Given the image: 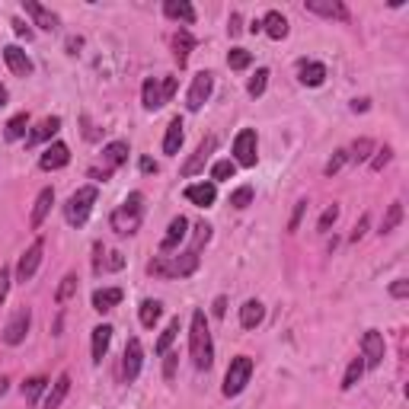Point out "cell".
<instances>
[{
    "mask_svg": "<svg viewBox=\"0 0 409 409\" xmlns=\"http://www.w3.org/2000/svg\"><path fill=\"white\" fill-rule=\"evenodd\" d=\"M189 355L195 362L198 371H208L214 362V342H211V329H208V320L204 311L192 313V329H189Z\"/></svg>",
    "mask_w": 409,
    "mask_h": 409,
    "instance_id": "1",
    "label": "cell"
},
{
    "mask_svg": "<svg viewBox=\"0 0 409 409\" xmlns=\"http://www.w3.org/2000/svg\"><path fill=\"white\" fill-rule=\"evenodd\" d=\"M141 221H144V195L141 192H128V198L112 211L109 224H112V230L119 237H131L141 230Z\"/></svg>",
    "mask_w": 409,
    "mask_h": 409,
    "instance_id": "2",
    "label": "cell"
},
{
    "mask_svg": "<svg viewBox=\"0 0 409 409\" xmlns=\"http://www.w3.org/2000/svg\"><path fill=\"white\" fill-rule=\"evenodd\" d=\"M96 195H99L96 186H80V189L68 198V204H64V218H68L70 228H84L90 211H93V204H96Z\"/></svg>",
    "mask_w": 409,
    "mask_h": 409,
    "instance_id": "3",
    "label": "cell"
},
{
    "mask_svg": "<svg viewBox=\"0 0 409 409\" xmlns=\"http://www.w3.org/2000/svg\"><path fill=\"white\" fill-rule=\"evenodd\" d=\"M250 378H253V358L250 355H237V358H230V368H228V374H224V396H237V394H243L246 390V384H250Z\"/></svg>",
    "mask_w": 409,
    "mask_h": 409,
    "instance_id": "4",
    "label": "cell"
},
{
    "mask_svg": "<svg viewBox=\"0 0 409 409\" xmlns=\"http://www.w3.org/2000/svg\"><path fill=\"white\" fill-rule=\"evenodd\" d=\"M211 90H214V74L211 70H198L195 77H192V87H189V96H186V106H189V112H198V109L211 99Z\"/></svg>",
    "mask_w": 409,
    "mask_h": 409,
    "instance_id": "5",
    "label": "cell"
},
{
    "mask_svg": "<svg viewBox=\"0 0 409 409\" xmlns=\"http://www.w3.org/2000/svg\"><path fill=\"white\" fill-rule=\"evenodd\" d=\"M256 147H259L256 131L243 128L240 135L234 137V163H237V167H256V160H259Z\"/></svg>",
    "mask_w": 409,
    "mask_h": 409,
    "instance_id": "6",
    "label": "cell"
},
{
    "mask_svg": "<svg viewBox=\"0 0 409 409\" xmlns=\"http://www.w3.org/2000/svg\"><path fill=\"white\" fill-rule=\"evenodd\" d=\"M29 326H32V311L29 307H20V311L10 317V323L3 326V342H7V345H20V342H26Z\"/></svg>",
    "mask_w": 409,
    "mask_h": 409,
    "instance_id": "7",
    "label": "cell"
},
{
    "mask_svg": "<svg viewBox=\"0 0 409 409\" xmlns=\"http://www.w3.org/2000/svg\"><path fill=\"white\" fill-rule=\"evenodd\" d=\"M214 147H218V137L214 135H208V137H202V144L195 147V154H192L186 163H182V176L189 179V176H198L204 170V163L211 160V154H214Z\"/></svg>",
    "mask_w": 409,
    "mask_h": 409,
    "instance_id": "8",
    "label": "cell"
},
{
    "mask_svg": "<svg viewBox=\"0 0 409 409\" xmlns=\"http://www.w3.org/2000/svg\"><path fill=\"white\" fill-rule=\"evenodd\" d=\"M141 364H144L141 339H128V345H125V358H121V378H125V384H135L137 374H141Z\"/></svg>",
    "mask_w": 409,
    "mask_h": 409,
    "instance_id": "9",
    "label": "cell"
},
{
    "mask_svg": "<svg viewBox=\"0 0 409 409\" xmlns=\"http://www.w3.org/2000/svg\"><path fill=\"white\" fill-rule=\"evenodd\" d=\"M42 253H45V240H42V237H38L36 243H32L29 250L23 253V256H20V265H16V278L23 281H29L32 275H36V269H38V262H42Z\"/></svg>",
    "mask_w": 409,
    "mask_h": 409,
    "instance_id": "10",
    "label": "cell"
},
{
    "mask_svg": "<svg viewBox=\"0 0 409 409\" xmlns=\"http://www.w3.org/2000/svg\"><path fill=\"white\" fill-rule=\"evenodd\" d=\"M362 362H364V368H378L384 362V336L378 329H368L362 336Z\"/></svg>",
    "mask_w": 409,
    "mask_h": 409,
    "instance_id": "11",
    "label": "cell"
},
{
    "mask_svg": "<svg viewBox=\"0 0 409 409\" xmlns=\"http://www.w3.org/2000/svg\"><path fill=\"white\" fill-rule=\"evenodd\" d=\"M304 10H307V13L323 16V20H339V23H345V20H349V10H345V3H342V0H307V3H304Z\"/></svg>",
    "mask_w": 409,
    "mask_h": 409,
    "instance_id": "12",
    "label": "cell"
},
{
    "mask_svg": "<svg viewBox=\"0 0 409 409\" xmlns=\"http://www.w3.org/2000/svg\"><path fill=\"white\" fill-rule=\"evenodd\" d=\"M3 61H7V68L13 70L16 77H29L32 70H36L32 58H29V54H26L20 45H7V48H3Z\"/></svg>",
    "mask_w": 409,
    "mask_h": 409,
    "instance_id": "13",
    "label": "cell"
},
{
    "mask_svg": "<svg viewBox=\"0 0 409 409\" xmlns=\"http://www.w3.org/2000/svg\"><path fill=\"white\" fill-rule=\"evenodd\" d=\"M70 163V147L64 141H54L52 147H45V154L38 157V167L42 170H61Z\"/></svg>",
    "mask_w": 409,
    "mask_h": 409,
    "instance_id": "14",
    "label": "cell"
},
{
    "mask_svg": "<svg viewBox=\"0 0 409 409\" xmlns=\"http://www.w3.org/2000/svg\"><path fill=\"white\" fill-rule=\"evenodd\" d=\"M186 234H189V221L182 218V214H176V218L170 221V228H167V234H163V240H160V250L173 253L176 246L186 240Z\"/></svg>",
    "mask_w": 409,
    "mask_h": 409,
    "instance_id": "15",
    "label": "cell"
},
{
    "mask_svg": "<svg viewBox=\"0 0 409 409\" xmlns=\"http://www.w3.org/2000/svg\"><path fill=\"white\" fill-rule=\"evenodd\" d=\"M125 160H128V144H125V141H112V144H106L103 147V173L112 176Z\"/></svg>",
    "mask_w": 409,
    "mask_h": 409,
    "instance_id": "16",
    "label": "cell"
},
{
    "mask_svg": "<svg viewBox=\"0 0 409 409\" xmlns=\"http://www.w3.org/2000/svg\"><path fill=\"white\" fill-rule=\"evenodd\" d=\"M23 7H26V13L32 16V23H36L38 29H48V32L58 29L61 20H58V16H54L48 7H42V3H36V0H23Z\"/></svg>",
    "mask_w": 409,
    "mask_h": 409,
    "instance_id": "17",
    "label": "cell"
},
{
    "mask_svg": "<svg viewBox=\"0 0 409 409\" xmlns=\"http://www.w3.org/2000/svg\"><path fill=\"white\" fill-rule=\"evenodd\" d=\"M186 198L198 208H211L214 198H218V189H214V182H192L189 189H186Z\"/></svg>",
    "mask_w": 409,
    "mask_h": 409,
    "instance_id": "18",
    "label": "cell"
},
{
    "mask_svg": "<svg viewBox=\"0 0 409 409\" xmlns=\"http://www.w3.org/2000/svg\"><path fill=\"white\" fill-rule=\"evenodd\" d=\"M192 48H195V38H192V32L189 29H179V32H176V36H173V58H176V64H179V68H186V64H189Z\"/></svg>",
    "mask_w": 409,
    "mask_h": 409,
    "instance_id": "19",
    "label": "cell"
},
{
    "mask_svg": "<svg viewBox=\"0 0 409 409\" xmlns=\"http://www.w3.org/2000/svg\"><path fill=\"white\" fill-rule=\"evenodd\" d=\"M259 26H262V32L269 38H275V42H281V38L288 36V20H285L278 10H269V13H265V20Z\"/></svg>",
    "mask_w": 409,
    "mask_h": 409,
    "instance_id": "20",
    "label": "cell"
},
{
    "mask_svg": "<svg viewBox=\"0 0 409 409\" xmlns=\"http://www.w3.org/2000/svg\"><path fill=\"white\" fill-rule=\"evenodd\" d=\"M265 320V307L262 301H256V297H250V301L240 307V326L243 329H256L259 323Z\"/></svg>",
    "mask_w": 409,
    "mask_h": 409,
    "instance_id": "21",
    "label": "cell"
},
{
    "mask_svg": "<svg viewBox=\"0 0 409 409\" xmlns=\"http://www.w3.org/2000/svg\"><path fill=\"white\" fill-rule=\"evenodd\" d=\"M58 128H61V119L58 115H48V119H42L36 128L26 135V141H29V144H42V141H48V137L58 135Z\"/></svg>",
    "mask_w": 409,
    "mask_h": 409,
    "instance_id": "22",
    "label": "cell"
},
{
    "mask_svg": "<svg viewBox=\"0 0 409 409\" xmlns=\"http://www.w3.org/2000/svg\"><path fill=\"white\" fill-rule=\"evenodd\" d=\"M182 128H186V125H182L179 115H176V119L167 125V137H163V154H167V157H176V154H179L182 137H186V131H182Z\"/></svg>",
    "mask_w": 409,
    "mask_h": 409,
    "instance_id": "23",
    "label": "cell"
},
{
    "mask_svg": "<svg viewBox=\"0 0 409 409\" xmlns=\"http://www.w3.org/2000/svg\"><path fill=\"white\" fill-rule=\"evenodd\" d=\"M70 394V374L64 371V374H58V380L52 384V390H48V396H45V403H42V409H58L61 403H64V396Z\"/></svg>",
    "mask_w": 409,
    "mask_h": 409,
    "instance_id": "24",
    "label": "cell"
},
{
    "mask_svg": "<svg viewBox=\"0 0 409 409\" xmlns=\"http://www.w3.org/2000/svg\"><path fill=\"white\" fill-rule=\"evenodd\" d=\"M163 13H167L170 20H176V23H186V26L195 23V7L186 3V0H167V3H163Z\"/></svg>",
    "mask_w": 409,
    "mask_h": 409,
    "instance_id": "25",
    "label": "cell"
},
{
    "mask_svg": "<svg viewBox=\"0 0 409 409\" xmlns=\"http://www.w3.org/2000/svg\"><path fill=\"white\" fill-rule=\"evenodd\" d=\"M170 269H173V278H189V275L198 269V253L189 250V253L173 256V259H170Z\"/></svg>",
    "mask_w": 409,
    "mask_h": 409,
    "instance_id": "26",
    "label": "cell"
},
{
    "mask_svg": "<svg viewBox=\"0 0 409 409\" xmlns=\"http://www.w3.org/2000/svg\"><path fill=\"white\" fill-rule=\"evenodd\" d=\"M121 297H125V291H121V288H99V291H93V311H99V313L112 311L115 304H121Z\"/></svg>",
    "mask_w": 409,
    "mask_h": 409,
    "instance_id": "27",
    "label": "cell"
},
{
    "mask_svg": "<svg viewBox=\"0 0 409 409\" xmlns=\"http://www.w3.org/2000/svg\"><path fill=\"white\" fill-rule=\"evenodd\" d=\"M52 204H54V189H42L36 198V208H32V218L29 224L32 228H42V221L48 218V211H52Z\"/></svg>",
    "mask_w": 409,
    "mask_h": 409,
    "instance_id": "28",
    "label": "cell"
},
{
    "mask_svg": "<svg viewBox=\"0 0 409 409\" xmlns=\"http://www.w3.org/2000/svg\"><path fill=\"white\" fill-rule=\"evenodd\" d=\"M109 342H112V326L103 323L93 329V362H103L109 352Z\"/></svg>",
    "mask_w": 409,
    "mask_h": 409,
    "instance_id": "29",
    "label": "cell"
},
{
    "mask_svg": "<svg viewBox=\"0 0 409 409\" xmlns=\"http://www.w3.org/2000/svg\"><path fill=\"white\" fill-rule=\"evenodd\" d=\"M326 80V68L320 61H301V84L307 87H320Z\"/></svg>",
    "mask_w": 409,
    "mask_h": 409,
    "instance_id": "30",
    "label": "cell"
},
{
    "mask_svg": "<svg viewBox=\"0 0 409 409\" xmlns=\"http://www.w3.org/2000/svg\"><path fill=\"white\" fill-rule=\"evenodd\" d=\"M160 313H163V304L160 301H141V307H137V317H141V326H147V329H154V323L160 320Z\"/></svg>",
    "mask_w": 409,
    "mask_h": 409,
    "instance_id": "31",
    "label": "cell"
},
{
    "mask_svg": "<svg viewBox=\"0 0 409 409\" xmlns=\"http://www.w3.org/2000/svg\"><path fill=\"white\" fill-rule=\"evenodd\" d=\"M141 103H144V109L147 112H154V109H160L163 106V96H160V84L157 80H144V90H141Z\"/></svg>",
    "mask_w": 409,
    "mask_h": 409,
    "instance_id": "32",
    "label": "cell"
},
{
    "mask_svg": "<svg viewBox=\"0 0 409 409\" xmlns=\"http://www.w3.org/2000/svg\"><path fill=\"white\" fill-rule=\"evenodd\" d=\"M26 128H29V115L20 112V115H13V119L7 121L3 137H7V141H20V137H26Z\"/></svg>",
    "mask_w": 409,
    "mask_h": 409,
    "instance_id": "33",
    "label": "cell"
},
{
    "mask_svg": "<svg viewBox=\"0 0 409 409\" xmlns=\"http://www.w3.org/2000/svg\"><path fill=\"white\" fill-rule=\"evenodd\" d=\"M400 221H403V204H400V202H394L390 208H387V214H384V224H380V237L394 234V230L400 228Z\"/></svg>",
    "mask_w": 409,
    "mask_h": 409,
    "instance_id": "34",
    "label": "cell"
},
{
    "mask_svg": "<svg viewBox=\"0 0 409 409\" xmlns=\"http://www.w3.org/2000/svg\"><path fill=\"white\" fill-rule=\"evenodd\" d=\"M176 336H179V317H173V320H170V326L163 329V333H160V339H157V355H167Z\"/></svg>",
    "mask_w": 409,
    "mask_h": 409,
    "instance_id": "35",
    "label": "cell"
},
{
    "mask_svg": "<svg viewBox=\"0 0 409 409\" xmlns=\"http://www.w3.org/2000/svg\"><path fill=\"white\" fill-rule=\"evenodd\" d=\"M74 295H77V275H74V272H68L64 278H61L58 291H54V301H58V304H68Z\"/></svg>",
    "mask_w": 409,
    "mask_h": 409,
    "instance_id": "36",
    "label": "cell"
},
{
    "mask_svg": "<svg viewBox=\"0 0 409 409\" xmlns=\"http://www.w3.org/2000/svg\"><path fill=\"white\" fill-rule=\"evenodd\" d=\"M48 387V378H42V374H38V378H29L23 384V400L26 403H36L38 396H42V390H45Z\"/></svg>",
    "mask_w": 409,
    "mask_h": 409,
    "instance_id": "37",
    "label": "cell"
},
{
    "mask_svg": "<svg viewBox=\"0 0 409 409\" xmlns=\"http://www.w3.org/2000/svg\"><path fill=\"white\" fill-rule=\"evenodd\" d=\"M228 64H230V70H246L253 64V54L246 52V48H230V52H228Z\"/></svg>",
    "mask_w": 409,
    "mask_h": 409,
    "instance_id": "38",
    "label": "cell"
},
{
    "mask_svg": "<svg viewBox=\"0 0 409 409\" xmlns=\"http://www.w3.org/2000/svg\"><path fill=\"white\" fill-rule=\"evenodd\" d=\"M371 151H374V141H371V137H358L355 144H352V151H349V160H355V163H364V160L371 157Z\"/></svg>",
    "mask_w": 409,
    "mask_h": 409,
    "instance_id": "39",
    "label": "cell"
},
{
    "mask_svg": "<svg viewBox=\"0 0 409 409\" xmlns=\"http://www.w3.org/2000/svg\"><path fill=\"white\" fill-rule=\"evenodd\" d=\"M234 173H237V163H234V160H218V163L211 167V179H214V182L234 179Z\"/></svg>",
    "mask_w": 409,
    "mask_h": 409,
    "instance_id": "40",
    "label": "cell"
},
{
    "mask_svg": "<svg viewBox=\"0 0 409 409\" xmlns=\"http://www.w3.org/2000/svg\"><path fill=\"white\" fill-rule=\"evenodd\" d=\"M362 374H364V362L362 358H352L349 371H345V378H342V390H352V387L362 380Z\"/></svg>",
    "mask_w": 409,
    "mask_h": 409,
    "instance_id": "41",
    "label": "cell"
},
{
    "mask_svg": "<svg viewBox=\"0 0 409 409\" xmlns=\"http://www.w3.org/2000/svg\"><path fill=\"white\" fill-rule=\"evenodd\" d=\"M265 87H269V68H259L256 77H250V84H246V93H250V96H262Z\"/></svg>",
    "mask_w": 409,
    "mask_h": 409,
    "instance_id": "42",
    "label": "cell"
},
{
    "mask_svg": "<svg viewBox=\"0 0 409 409\" xmlns=\"http://www.w3.org/2000/svg\"><path fill=\"white\" fill-rule=\"evenodd\" d=\"M230 204H234V208H250L253 204V186H240L237 192H230Z\"/></svg>",
    "mask_w": 409,
    "mask_h": 409,
    "instance_id": "43",
    "label": "cell"
},
{
    "mask_svg": "<svg viewBox=\"0 0 409 409\" xmlns=\"http://www.w3.org/2000/svg\"><path fill=\"white\" fill-rule=\"evenodd\" d=\"M147 272H151V275H160V278H173V269H170V259H163V256L151 259V262H147Z\"/></svg>",
    "mask_w": 409,
    "mask_h": 409,
    "instance_id": "44",
    "label": "cell"
},
{
    "mask_svg": "<svg viewBox=\"0 0 409 409\" xmlns=\"http://www.w3.org/2000/svg\"><path fill=\"white\" fill-rule=\"evenodd\" d=\"M208 240H211V224H204V221H198V224H195V240H192V250H202V246H204V243H208Z\"/></svg>",
    "mask_w": 409,
    "mask_h": 409,
    "instance_id": "45",
    "label": "cell"
},
{
    "mask_svg": "<svg viewBox=\"0 0 409 409\" xmlns=\"http://www.w3.org/2000/svg\"><path fill=\"white\" fill-rule=\"evenodd\" d=\"M336 221H339V204H329V208H326V211H323V218H320L317 230H320V234H326V230L333 228Z\"/></svg>",
    "mask_w": 409,
    "mask_h": 409,
    "instance_id": "46",
    "label": "cell"
},
{
    "mask_svg": "<svg viewBox=\"0 0 409 409\" xmlns=\"http://www.w3.org/2000/svg\"><path fill=\"white\" fill-rule=\"evenodd\" d=\"M345 163H349V151H336L333 160L326 163V176H336L342 167H345Z\"/></svg>",
    "mask_w": 409,
    "mask_h": 409,
    "instance_id": "47",
    "label": "cell"
},
{
    "mask_svg": "<svg viewBox=\"0 0 409 409\" xmlns=\"http://www.w3.org/2000/svg\"><path fill=\"white\" fill-rule=\"evenodd\" d=\"M307 204H311V202H307V198H301V202L295 204V214H291V221H288V230H291V234H295V230L301 228V218H304V214H307Z\"/></svg>",
    "mask_w": 409,
    "mask_h": 409,
    "instance_id": "48",
    "label": "cell"
},
{
    "mask_svg": "<svg viewBox=\"0 0 409 409\" xmlns=\"http://www.w3.org/2000/svg\"><path fill=\"white\" fill-rule=\"evenodd\" d=\"M390 157H394V151H390V147H384V151H378V157L371 160V170H374V173H380V170H384L387 163H390Z\"/></svg>",
    "mask_w": 409,
    "mask_h": 409,
    "instance_id": "49",
    "label": "cell"
},
{
    "mask_svg": "<svg viewBox=\"0 0 409 409\" xmlns=\"http://www.w3.org/2000/svg\"><path fill=\"white\" fill-rule=\"evenodd\" d=\"M176 77H163V84H160V96H163V103H170L173 99V93H176Z\"/></svg>",
    "mask_w": 409,
    "mask_h": 409,
    "instance_id": "50",
    "label": "cell"
},
{
    "mask_svg": "<svg viewBox=\"0 0 409 409\" xmlns=\"http://www.w3.org/2000/svg\"><path fill=\"white\" fill-rule=\"evenodd\" d=\"M176 358H179L176 352H167V355H163V378L167 380L176 378Z\"/></svg>",
    "mask_w": 409,
    "mask_h": 409,
    "instance_id": "51",
    "label": "cell"
},
{
    "mask_svg": "<svg viewBox=\"0 0 409 409\" xmlns=\"http://www.w3.org/2000/svg\"><path fill=\"white\" fill-rule=\"evenodd\" d=\"M390 295H394V297H409V281L406 278H396L394 285H390Z\"/></svg>",
    "mask_w": 409,
    "mask_h": 409,
    "instance_id": "52",
    "label": "cell"
},
{
    "mask_svg": "<svg viewBox=\"0 0 409 409\" xmlns=\"http://www.w3.org/2000/svg\"><path fill=\"white\" fill-rule=\"evenodd\" d=\"M7 291H10V269H0V304L7 301Z\"/></svg>",
    "mask_w": 409,
    "mask_h": 409,
    "instance_id": "53",
    "label": "cell"
},
{
    "mask_svg": "<svg viewBox=\"0 0 409 409\" xmlns=\"http://www.w3.org/2000/svg\"><path fill=\"white\" fill-rule=\"evenodd\" d=\"M364 230H368V214H362V218H358V224H355V230H352V240H362L364 237Z\"/></svg>",
    "mask_w": 409,
    "mask_h": 409,
    "instance_id": "54",
    "label": "cell"
},
{
    "mask_svg": "<svg viewBox=\"0 0 409 409\" xmlns=\"http://www.w3.org/2000/svg\"><path fill=\"white\" fill-rule=\"evenodd\" d=\"M121 265H125V256H121V253H109V262H106V269H112V272H119Z\"/></svg>",
    "mask_w": 409,
    "mask_h": 409,
    "instance_id": "55",
    "label": "cell"
},
{
    "mask_svg": "<svg viewBox=\"0 0 409 409\" xmlns=\"http://www.w3.org/2000/svg\"><path fill=\"white\" fill-rule=\"evenodd\" d=\"M10 26H13V29H16V36H23V38H32V29H29V26L23 23V20H13V23H10Z\"/></svg>",
    "mask_w": 409,
    "mask_h": 409,
    "instance_id": "56",
    "label": "cell"
},
{
    "mask_svg": "<svg viewBox=\"0 0 409 409\" xmlns=\"http://www.w3.org/2000/svg\"><path fill=\"white\" fill-rule=\"evenodd\" d=\"M211 313H214V317H224V313H228V297H218V301H214V307H211Z\"/></svg>",
    "mask_w": 409,
    "mask_h": 409,
    "instance_id": "57",
    "label": "cell"
},
{
    "mask_svg": "<svg viewBox=\"0 0 409 409\" xmlns=\"http://www.w3.org/2000/svg\"><path fill=\"white\" fill-rule=\"evenodd\" d=\"M228 29H230V36H240V29H243V26H240V13H230V26H228Z\"/></svg>",
    "mask_w": 409,
    "mask_h": 409,
    "instance_id": "58",
    "label": "cell"
},
{
    "mask_svg": "<svg viewBox=\"0 0 409 409\" xmlns=\"http://www.w3.org/2000/svg\"><path fill=\"white\" fill-rule=\"evenodd\" d=\"M141 173H157V163H154L151 157H144L141 160Z\"/></svg>",
    "mask_w": 409,
    "mask_h": 409,
    "instance_id": "59",
    "label": "cell"
},
{
    "mask_svg": "<svg viewBox=\"0 0 409 409\" xmlns=\"http://www.w3.org/2000/svg\"><path fill=\"white\" fill-rule=\"evenodd\" d=\"M352 112H368V99H355V103H352Z\"/></svg>",
    "mask_w": 409,
    "mask_h": 409,
    "instance_id": "60",
    "label": "cell"
},
{
    "mask_svg": "<svg viewBox=\"0 0 409 409\" xmlns=\"http://www.w3.org/2000/svg\"><path fill=\"white\" fill-rule=\"evenodd\" d=\"M7 390H10V378H7V374H0V396L7 394Z\"/></svg>",
    "mask_w": 409,
    "mask_h": 409,
    "instance_id": "61",
    "label": "cell"
},
{
    "mask_svg": "<svg viewBox=\"0 0 409 409\" xmlns=\"http://www.w3.org/2000/svg\"><path fill=\"white\" fill-rule=\"evenodd\" d=\"M7 106V90H3V87H0V109Z\"/></svg>",
    "mask_w": 409,
    "mask_h": 409,
    "instance_id": "62",
    "label": "cell"
}]
</instances>
